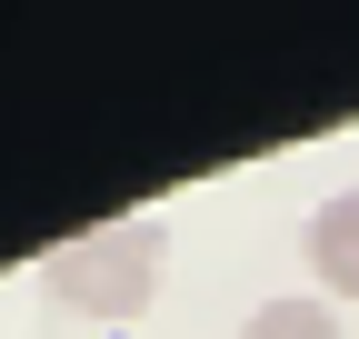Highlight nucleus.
I'll return each mask as SVG.
<instances>
[{"instance_id": "f257e3e1", "label": "nucleus", "mask_w": 359, "mask_h": 339, "mask_svg": "<svg viewBox=\"0 0 359 339\" xmlns=\"http://www.w3.org/2000/svg\"><path fill=\"white\" fill-rule=\"evenodd\" d=\"M160 260H170V230L160 220H110V230H80L40 260V289L50 310L70 319H140L160 300Z\"/></svg>"}, {"instance_id": "f03ea898", "label": "nucleus", "mask_w": 359, "mask_h": 339, "mask_svg": "<svg viewBox=\"0 0 359 339\" xmlns=\"http://www.w3.org/2000/svg\"><path fill=\"white\" fill-rule=\"evenodd\" d=\"M309 279L330 300H359V180L309 209Z\"/></svg>"}, {"instance_id": "7ed1b4c3", "label": "nucleus", "mask_w": 359, "mask_h": 339, "mask_svg": "<svg viewBox=\"0 0 359 339\" xmlns=\"http://www.w3.org/2000/svg\"><path fill=\"white\" fill-rule=\"evenodd\" d=\"M240 339H339V310L290 289V300H259V310L240 319Z\"/></svg>"}]
</instances>
